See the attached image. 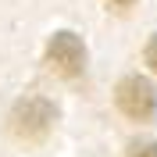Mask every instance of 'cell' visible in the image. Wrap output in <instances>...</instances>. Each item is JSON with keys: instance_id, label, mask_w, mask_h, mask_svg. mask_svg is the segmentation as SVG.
<instances>
[{"instance_id": "cell-1", "label": "cell", "mask_w": 157, "mask_h": 157, "mask_svg": "<svg viewBox=\"0 0 157 157\" xmlns=\"http://www.w3.org/2000/svg\"><path fill=\"white\" fill-rule=\"evenodd\" d=\"M57 121V107L47 97H21L7 114V128L18 143H43L54 132Z\"/></svg>"}, {"instance_id": "cell-2", "label": "cell", "mask_w": 157, "mask_h": 157, "mask_svg": "<svg viewBox=\"0 0 157 157\" xmlns=\"http://www.w3.org/2000/svg\"><path fill=\"white\" fill-rule=\"evenodd\" d=\"M43 61H47V68L54 71V75L78 78L82 68H86V43H82L75 32L61 29V32H54V36L47 39V54H43Z\"/></svg>"}, {"instance_id": "cell-3", "label": "cell", "mask_w": 157, "mask_h": 157, "mask_svg": "<svg viewBox=\"0 0 157 157\" xmlns=\"http://www.w3.org/2000/svg\"><path fill=\"white\" fill-rule=\"evenodd\" d=\"M114 107L128 118V121H150L157 114V93L150 86V78L143 75H125L114 86Z\"/></svg>"}, {"instance_id": "cell-4", "label": "cell", "mask_w": 157, "mask_h": 157, "mask_svg": "<svg viewBox=\"0 0 157 157\" xmlns=\"http://www.w3.org/2000/svg\"><path fill=\"white\" fill-rule=\"evenodd\" d=\"M125 157H157V143H128Z\"/></svg>"}, {"instance_id": "cell-5", "label": "cell", "mask_w": 157, "mask_h": 157, "mask_svg": "<svg viewBox=\"0 0 157 157\" xmlns=\"http://www.w3.org/2000/svg\"><path fill=\"white\" fill-rule=\"evenodd\" d=\"M143 57H147V64H150V71L157 75V36H150V43H147V50H143Z\"/></svg>"}, {"instance_id": "cell-6", "label": "cell", "mask_w": 157, "mask_h": 157, "mask_svg": "<svg viewBox=\"0 0 157 157\" xmlns=\"http://www.w3.org/2000/svg\"><path fill=\"white\" fill-rule=\"evenodd\" d=\"M107 4H114V7H132L136 0H107Z\"/></svg>"}]
</instances>
